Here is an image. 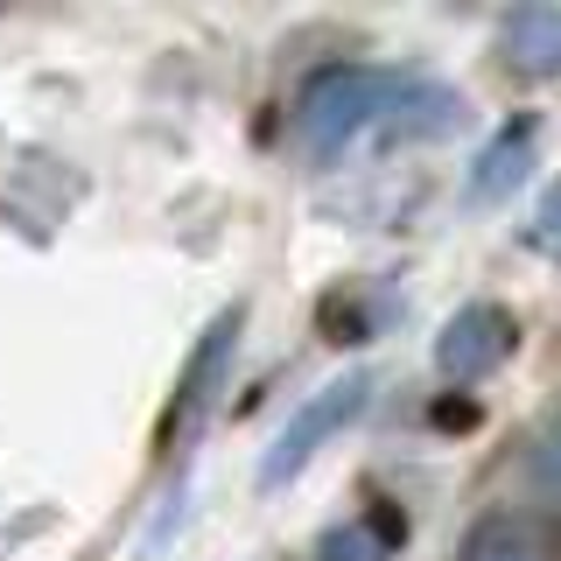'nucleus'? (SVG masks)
Masks as SVG:
<instances>
[{"mask_svg":"<svg viewBox=\"0 0 561 561\" xmlns=\"http://www.w3.org/2000/svg\"><path fill=\"white\" fill-rule=\"evenodd\" d=\"M365 393H373V379H365V373H344V379H330L323 393H316L309 408L295 414L288 428H280V443L267 449V463H260V484H288L295 470H302L309 456H316V449L330 443V435H337V428H351V421H358Z\"/></svg>","mask_w":561,"mask_h":561,"instance_id":"obj_1","label":"nucleus"},{"mask_svg":"<svg viewBox=\"0 0 561 561\" xmlns=\"http://www.w3.org/2000/svg\"><path fill=\"white\" fill-rule=\"evenodd\" d=\"M513 344H519L513 316L499 302H470L463 316H449V330L435 337V365H443V379H484L499 358H513Z\"/></svg>","mask_w":561,"mask_h":561,"instance_id":"obj_2","label":"nucleus"},{"mask_svg":"<svg viewBox=\"0 0 561 561\" xmlns=\"http://www.w3.org/2000/svg\"><path fill=\"white\" fill-rule=\"evenodd\" d=\"M373 113H379V84L365 78V70H330V78L309 84V113L302 119H309L316 148H344Z\"/></svg>","mask_w":561,"mask_h":561,"instance_id":"obj_3","label":"nucleus"},{"mask_svg":"<svg viewBox=\"0 0 561 561\" xmlns=\"http://www.w3.org/2000/svg\"><path fill=\"white\" fill-rule=\"evenodd\" d=\"M534 148H540L534 119H513V127H499V140L484 148L478 175H470V197H478V204H499V197H513V190L526 183V169H534Z\"/></svg>","mask_w":561,"mask_h":561,"instance_id":"obj_4","label":"nucleus"},{"mask_svg":"<svg viewBox=\"0 0 561 561\" xmlns=\"http://www.w3.org/2000/svg\"><path fill=\"white\" fill-rule=\"evenodd\" d=\"M505 49L519 78H554L561 70V8H513L505 14Z\"/></svg>","mask_w":561,"mask_h":561,"instance_id":"obj_5","label":"nucleus"},{"mask_svg":"<svg viewBox=\"0 0 561 561\" xmlns=\"http://www.w3.org/2000/svg\"><path fill=\"white\" fill-rule=\"evenodd\" d=\"M463 561H548V540H540L534 519L499 513V519H484L478 534L463 540Z\"/></svg>","mask_w":561,"mask_h":561,"instance_id":"obj_6","label":"nucleus"},{"mask_svg":"<svg viewBox=\"0 0 561 561\" xmlns=\"http://www.w3.org/2000/svg\"><path fill=\"white\" fill-rule=\"evenodd\" d=\"M232 337H239V309H225L218 316V323H210V344L197 351V358H190V379H183V393H175V408H169V421H162V443H169V435H175V421H183L190 408H197V400L210 393V373H218V365H225V351H232Z\"/></svg>","mask_w":561,"mask_h":561,"instance_id":"obj_7","label":"nucleus"},{"mask_svg":"<svg viewBox=\"0 0 561 561\" xmlns=\"http://www.w3.org/2000/svg\"><path fill=\"white\" fill-rule=\"evenodd\" d=\"M316 323H323V337H337V344H358L365 330H373L351 295H323V302H316Z\"/></svg>","mask_w":561,"mask_h":561,"instance_id":"obj_8","label":"nucleus"},{"mask_svg":"<svg viewBox=\"0 0 561 561\" xmlns=\"http://www.w3.org/2000/svg\"><path fill=\"white\" fill-rule=\"evenodd\" d=\"M365 534H373V548H386V554H400V540H408V519H400V505H386V499H373V505H365Z\"/></svg>","mask_w":561,"mask_h":561,"instance_id":"obj_9","label":"nucleus"},{"mask_svg":"<svg viewBox=\"0 0 561 561\" xmlns=\"http://www.w3.org/2000/svg\"><path fill=\"white\" fill-rule=\"evenodd\" d=\"M526 245H534V253H554V260H561V183L548 190V204H540V218L526 225Z\"/></svg>","mask_w":561,"mask_h":561,"instance_id":"obj_10","label":"nucleus"},{"mask_svg":"<svg viewBox=\"0 0 561 561\" xmlns=\"http://www.w3.org/2000/svg\"><path fill=\"white\" fill-rule=\"evenodd\" d=\"M428 421H435L443 435H470V428L484 421V408H478V400H463V393H449V400H435V408H428Z\"/></svg>","mask_w":561,"mask_h":561,"instance_id":"obj_11","label":"nucleus"},{"mask_svg":"<svg viewBox=\"0 0 561 561\" xmlns=\"http://www.w3.org/2000/svg\"><path fill=\"white\" fill-rule=\"evenodd\" d=\"M316 561H386V548H373V534H330Z\"/></svg>","mask_w":561,"mask_h":561,"instance_id":"obj_12","label":"nucleus"},{"mask_svg":"<svg viewBox=\"0 0 561 561\" xmlns=\"http://www.w3.org/2000/svg\"><path fill=\"white\" fill-rule=\"evenodd\" d=\"M540 478H554V484H561V421H554L548 443H540Z\"/></svg>","mask_w":561,"mask_h":561,"instance_id":"obj_13","label":"nucleus"}]
</instances>
